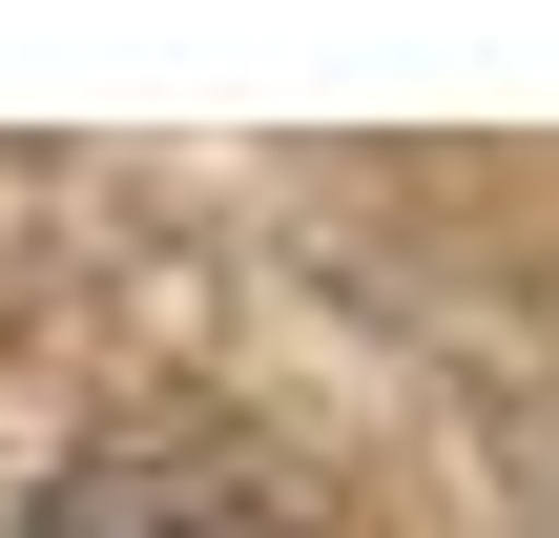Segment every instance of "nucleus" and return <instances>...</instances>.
Segmentation results:
<instances>
[{"label": "nucleus", "instance_id": "obj_1", "mask_svg": "<svg viewBox=\"0 0 559 538\" xmlns=\"http://www.w3.org/2000/svg\"><path fill=\"white\" fill-rule=\"evenodd\" d=\"M41 538H290V498H270V477H228V456L124 435V456H83V477L41 498Z\"/></svg>", "mask_w": 559, "mask_h": 538}]
</instances>
